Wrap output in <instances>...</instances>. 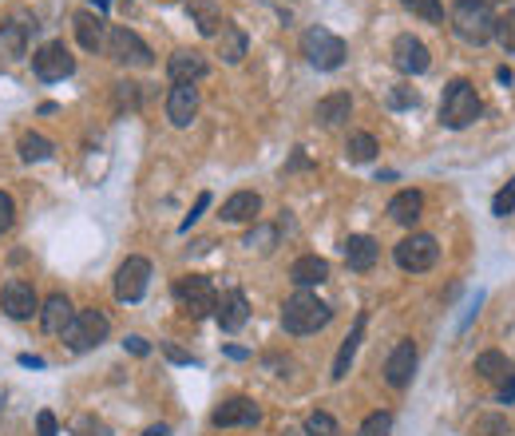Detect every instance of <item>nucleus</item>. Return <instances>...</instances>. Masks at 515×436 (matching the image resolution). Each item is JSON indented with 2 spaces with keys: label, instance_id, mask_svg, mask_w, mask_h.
<instances>
[{
  "label": "nucleus",
  "instance_id": "393cba45",
  "mask_svg": "<svg viewBox=\"0 0 515 436\" xmlns=\"http://www.w3.org/2000/svg\"><path fill=\"white\" fill-rule=\"evenodd\" d=\"M246 48H250V40H246V32L238 24H223V32H218V56H223L226 64H242Z\"/></svg>",
  "mask_w": 515,
  "mask_h": 436
},
{
  "label": "nucleus",
  "instance_id": "72a5a7b5",
  "mask_svg": "<svg viewBox=\"0 0 515 436\" xmlns=\"http://www.w3.org/2000/svg\"><path fill=\"white\" fill-rule=\"evenodd\" d=\"M306 436H342L337 421L329 413H309L306 416Z\"/></svg>",
  "mask_w": 515,
  "mask_h": 436
},
{
  "label": "nucleus",
  "instance_id": "6ab92c4d",
  "mask_svg": "<svg viewBox=\"0 0 515 436\" xmlns=\"http://www.w3.org/2000/svg\"><path fill=\"white\" fill-rule=\"evenodd\" d=\"M349 111H353V99H349V91H333V96L317 99L314 107V119L321 127H342L349 119Z\"/></svg>",
  "mask_w": 515,
  "mask_h": 436
},
{
  "label": "nucleus",
  "instance_id": "79ce46f5",
  "mask_svg": "<svg viewBox=\"0 0 515 436\" xmlns=\"http://www.w3.org/2000/svg\"><path fill=\"white\" fill-rule=\"evenodd\" d=\"M163 354H167V361H174V365H195V357L182 354V349L171 346V341H163Z\"/></svg>",
  "mask_w": 515,
  "mask_h": 436
},
{
  "label": "nucleus",
  "instance_id": "9b49d317",
  "mask_svg": "<svg viewBox=\"0 0 515 436\" xmlns=\"http://www.w3.org/2000/svg\"><path fill=\"white\" fill-rule=\"evenodd\" d=\"M151 282V262L147 258H127L115 270V298L119 302H139Z\"/></svg>",
  "mask_w": 515,
  "mask_h": 436
},
{
  "label": "nucleus",
  "instance_id": "bb28decb",
  "mask_svg": "<svg viewBox=\"0 0 515 436\" xmlns=\"http://www.w3.org/2000/svg\"><path fill=\"white\" fill-rule=\"evenodd\" d=\"M76 36H80V44H84L88 52H99L107 44L104 21H99L96 13H76Z\"/></svg>",
  "mask_w": 515,
  "mask_h": 436
},
{
  "label": "nucleus",
  "instance_id": "a878e982",
  "mask_svg": "<svg viewBox=\"0 0 515 436\" xmlns=\"http://www.w3.org/2000/svg\"><path fill=\"white\" fill-rule=\"evenodd\" d=\"M361 333H365V313L353 321V329H349V338L342 341V349H337V361H333V381H345L349 365H353V354L357 346H361Z\"/></svg>",
  "mask_w": 515,
  "mask_h": 436
},
{
  "label": "nucleus",
  "instance_id": "423d86ee",
  "mask_svg": "<svg viewBox=\"0 0 515 436\" xmlns=\"http://www.w3.org/2000/svg\"><path fill=\"white\" fill-rule=\"evenodd\" d=\"M174 302H179L190 318H207V313H215L218 294H215V286H210V278L187 274V278H179V282H174Z\"/></svg>",
  "mask_w": 515,
  "mask_h": 436
},
{
  "label": "nucleus",
  "instance_id": "473e14b6",
  "mask_svg": "<svg viewBox=\"0 0 515 436\" xmlns=\"http://www.w3.org/2000/svg\"><path fill=\"white\" fill-rule=\"evenodd\" d=\"M242 246H258V250H274L278 246V227H266V222H258V227L250 230V235L242 238Z\"/></svg>",
  "mask_w": 515,
  "mask_h": 436
},
{
  "label": "nucleus",
  "instance_id": "412c9836",
  "mask_svg": "<svg viewBox=\"0 0 515 436\" xmlns=\"http://www.w3.org/2000/svg\"><path fill=\"white\" fill-rule=\"evenodd\" d=\"M420 210H425V194L420 191H397L389 199V218L401 222V227H412L420 218Z\"/></svg>",
  "mask_w": 515,
  "mask_h": 436
},
{
  "label": "nucleus",
  "instance_id": "ea45409f",
  "mask_svg": "<svg viewBox=\"0 0 515 436\" xmlns=\"http://www.w3.org/2000/svg\"><path fill=\"white\" fill-rule=\"evenodd\" d=\"M207 207H210V191H202V194H198V202H195V210H190V215L182 218V227H179L182 235H187V230H190V227H195V222L202 218V210H207Z\"/></svg>",
  "mask_w": 515,
  "mask_h": 436
},
{
  "label": "nucleus",
  "instance_id": "f257e3e1",
  "mask_svg": "<svg viewBox=\"0 0 515 436\" xmlns=\"http://www.w3.org/2000/svg\"><path fill=\"white\" fill-rule=\"evenodd\" d=\"M329 318H333V310L309 290L293 294V298H286V305H282V329L293 333V338H306V333L325 329Z\"/></svg>",
  "mask_w": 515,
  "mask_h": 436
},
{
  "label": "nucleus",
  "instance_id": "f8f14e48",
  "mask_svg": "<svg viewBox=\"0 0 515 436\" xmlns=\"http://www.w3.org/2000/svg\"><path fill=\"white\" fill-rule=\"evenodd\" d=\"M0 305H4V313H8V318H16V321L40 313V298H36V290L29 282H21V278L4 282V290H0Z\"/></svg>",
  "mask_w": 515,
  "mask_h": 436
},
{
  "label": "nucleus",
  "instance_id": "f3484780",
  "mask_svg": "<svg viewBox=\"0 0 515 436\" xmlns=\"http://www.w3.org/2000/svg\"><path fill=\"white\" fill-rule=\"evenodd\" d=\"M210 72V64H207V56L202 52H174L171 60H167V76H171V83H198L202 76Z\"/></svg>",
  "mask_w": 515,
  "mask_h": 436
},
{
  "label": "nucleus",
  "instance_id": "2eb2a0df",
  "mask_svg": "<svg viewBox=\"0 0 515 436\" xmlns=\"http://www.w3.org/2000/svg\"><path fill=\"white\" fill-rule=\"evenodd\" d=\"M195 115H198V88L195 83H174L167 96V119L174 127H190Z\"/></svg>",
  "mask_w": 515,
  "mask_h": 436
},
{
  "label": "nucleus",
  "instance_id": "9d476101",
  "mask_svg": "<svg viewBox=\"0 0 515 436\" xmlns=\"http://www.w3.org/2000/svg\"><path fill=\"white\" fill-rule=\"evenodd\" d=\"M393 64H397L404 76H425L432 68V56L425 48V40H417L412 32H401L397 40H393Z\"/></svg>",
  "mask_w": 515,
  "mask_h": 436
},
{
  "label": "nucleus",
  "instance_id": "49530a36",
  "mask_svg": "<svg viewBox=\"0 0 515 436\" xmlns=\"http://www.w3.org/2000/svg\"><path fill=\"white\" fill-rule=\"evenodd\" d=\"M500 401H503V405H511V401H515V373L500 385Z\"/></svg>",
  "mask_w": 515,
  "mask_h": 436
},
{
  "label": "nucleus",
  "instance_id": "3c124183",
  "mask_svg": "<svg viewBox=\"0 0 515 436\" xmlns=\"http://www.w3.org/2000/svg\"><path fill=\"white\" fill-rule=\"evenodd\" d=\"M487 4H492V0H487Z\"/></svg>",
  "mask_w": 515,
  "mask_h": 436
},
{
  "label": "nucleus",
  "instance_id": "7ed1b4c3",
  "mask_svg": "<svg viewBox=\"0 0 515 436\" xmlns=\"http://www.w3.org/2000/svg\"><path fill=\"white\" fill-rule=\"evenodd\" d=\"M480 96H476V88L468 80H452L444 88V99H440V124L460 132V127L476 124L480 119Z\"/></svg>",
  "mask_w": 515,
  "mask_h": 436
},
{
  "label": "nucleus",
  "instance_id": "a211bd4d",
  "mask_svg": "<svg viewBox=\"0 0 515 436\" xmlns=\"http://www.w3.org/2000/svg\"><path fill=\"white\" fill-rule=\"evenodd\" d=\"M342 254H345L349 270L365 274V270H373V266H376V254H381V246H376L369 235H349L345 243H342Z\"/></svg>",
  "mask_w": 515,
  "mask_h": 436
},
{
  "label": "nucleus",
  "instance_id": "2f4dec72",
  "mask_svg": "<svg viewBox=\"0 0 515 436\" xmlns=\"http://www.w3.org/2000/svg\"><path fill=\"white\" fill-rule=\"evenodd\" d=\"M404 8H409L412 16H425L428 24H440L444 21V4H440V0H401Z\"/></svg>",
  "mask_w": 515,
  "mask_h": 436
},
{
  "label": "nucleus",
  "instance_id": "6e6552de",
  "mask_svg": "<svg viewBox=\"0 0 515 436\" xmlns=\"http://www.w3.org/2000/svg\"><path fill=\"white\" fill-rule=\"evenodd\" d=\"M107 52H112V60H119V64H131V68H147L151 64V48L143 44V36L139 32H131V28H112L107 32Z\"/></svg>",
  "mask_w": 515,
  "mask_h": 436
},
{
  "label": "nucleus",
  "instance_id": "a18cd8bd",
  "mask_svg": "<svg viewBox=\"0 0 515 436\" xmlns=\"http://www.w3.org/2000/svg\"><path fill=\"white\" fill-rule=\"evenodd\" d=\"M123 346H127V349H131V354H139V357H147V354H151V346H147V341H143V338H127V341H123Z\"/></svg>",
  "mask_w": 515,
  "mask_h": 436
},
{
  "label": "nucleus",
  "instance_id": "4c0bfd02",
  "mask_svg": "<svg viewBox=\"0 0 515 436\" xmlns=\"http://www.w3.org/2000/svg\"><path fill=\"white\" fill-rule=\"evenodd\" d=\"M511 210H515V179H511L508 187H503V191L492 199V215H495V218H508Z\"/></svg>",
  "mask_w": 515,
  "mask_h": 436
},
{
  "label": "nucleus",
  "instance_id": "a19ab883",
  "mask_svg": "<svg viewBox=\"0 0 515 436\" xmlns=\"http://www.w3.org/2000/svg\"><path fill=\"white\" fill-rule=\"evenodd\" d=\"M16 222V207H13V199H8L4 191H0V235H4L8 227Z\"/></svg>",
  "mask_w": 515,
  "mask_h": 436
},
{
  "label": "nucleus",
  "instance_id": "c85d7f7f",
  "mask_svg": "<svg viewBox=\"0 0 515 436\" xmlns=\"http://www.w3.org/2000/svg\"><path fill=\"white\" fill-rule=\"evenodd\" d=\"M376 139L369 132H357V135H349V143H345V159L349 163H373L376 159Z\"/></svg>",
  "mask_w": 515,
  "mask_h": 436
},
{
  "label": "nucleus",
  "instance_id": "c756f323",
  "mask_svg": "<svg viewBox=\"0 0 515 436\" xmlns=\"http://www.w3.org/2000/svg\"><path fill=\"white\" fill-rule=\"evenodd\" d=\"M32 28L36 24H0V44L8 48L13 60H21V56H24V40H29Z\"/></svg>",
  "mask_w": 515,
  "mask_h": 436
},
{
  "label": "nucleus",
  "instance_id": "c03bdc74",
  "mask_svg": "<svg viewBox=\"0 0 515 436\" xmlns=\"http://www.w3.org/2000/svg\"><path fill=\"white\" fill-rule=\"evenodd\" d=\"M36 429H40V436H56V416L40 413V416H36Z\"/></svg>",
  "mask_w": 515,
  "mask_h": 436
},
{
  "label": "nucleus",
  "instance_id": "5701e85b",
  "mask_svg": "<svg viewBox=\"0 0 515 436\" xmlns=\"http://www.w3.org/2000/svg\"><path fill=\"white\" fill-rule=\"evenodd\" d=\"M258 210H262V194H254V191H238L223 202L226 222H250V218H258Z\"/></svg>",
  "mask_w": 515,
  "mask_h": 436
},
{
  "label": "nucleus",
  "instance_id": "b1692460",
  "mask_svg": "<svg viewBox=\"0 0 515 436\" xmlns=\"http://www.w3.org/2000/svg\"><path fill=\"white\" fill-rule=\"evenodd\" d=\"M72 318H76V310H72V302L63 298V294H52V298L40 305V321H44L48 333H63Z\"/></svg>",
  "mask_w": 515,
  "mask_h": 436
},
{
  "label": "nucleus",
  "instance_id": "20e7f679",
  "mask_svg": "<svg viewBox=\"0 0 515 436\" xmlns=\"http://www.w3.org/2000/svg\"><path fill=\"white\" fill-rule=\"evenodd\" d=\"M301 56H306L317 72H333L345 64V40L337 32H329V28L314 24V28H306V36H301Z\"/></svg>",
  "mask_w": 515,
  "mask_h": 436
},
{
  "label": "nucleus",
  "instance_id": "f704fd0d",
  "mask_svg": "<svg viewBox=\"0 0 515 436\" xmlns=\"http://www.w3.org/2000/svg\"><path fill=\"white\" fill-rule=\"evenodd\" d=\"M472 436H511V424L508 416H480L472 424Z\"/></svg>",
  "mask_w": 515,
  "mask_h": 436
},
{
  "label": "nucleus",
  "instance_id": "c9c22d12",
  "mask_svg": "<svg viewBox=\"0 0 515 436\" xmlns=\"http://www.w3.org/2000/svg\"><path fill=\"white\" fill-rule=\"evenodd\" d=\"M393 432V413H369L361 421V436H389Z\"/></svg>",
  "mask_w": 515,
  "mask_h": 436
},
{
  "label": "nucleus",
  "instance_id": "e433bc0d",
  "mask_svg": "<svg viewBox=\"0 0 515 436\" xmlns=\"http://www.w3.org/2000/svg\"><path fill=\"white\" fill-rule=\"evenodd\" d=\"M495 40L503 44V52L515 56V8H511L508 16H500V21H495Z\"/></svg>",
  "mask_w": 515,
  "mask_h": 436
},
{
  "label": "nucleus",
  "instance_id": "0eeeda50",
  "mask_svg": "<svg viewBox=\"0 0 515 436\" xmlns=\"http://www.w3.org/2000/svg\"><path fill=\"white\" fill-rule=\"evenodd\" d=\"M393 258H397L401 270L425 274V270H432V266H436L440 246H436V238H432V235H409V238H401V243H397Z\"/></svg>",
  "mask_w": 515,
  "mask_h": 436
},
{
  "label": "nucleus",
  "instance_id": "4468645a",
  "mask_svg": "<svg viewBox=\"0 0 515 436\" xmlns=\"http://www.w3.org/2000/svg\"><path fill=\"white\" fill-rule=\"evenodd\" d=\"M412 373H417V346L412 341H397V349L384 361V381L393 389H404L412 381Z\"/></svg>",
  "mask_w": 515,
  "mask_h": 436
},
{
  "label": "nucleus",
  "instance_id": "09e8293b",
  "mask_svg": "<svg viewBox=\"0 0 515 436\" xmlns=\"http://www.w3.org/2000/svg\"><path fill=\"white\" fill-rule=\"evenodd\" d=\"M21 365H32V369H40L44 361H40V357H32V354H24V357H21Z\"/></svg>",
  "mask_w": 515,
  "mask_h": 436
},
{
  "label": "nucleus",
  "instance_id": "f03ea898",
  "mask_svg": "<svg viewBox=\"0 0 515 436\" xmlns=\"http://www.w3.org/2000/svg\"><path fill=\"white\" fill-rule=\"evenodd\" d=\"M452 32L464 44H487L495 36V13L487 0H456L452 4Z\"/></svg>",
  "mask_w": 515,
  "mask_h": 436
},
{
  "label": "nucleus",
  "instance_id": "de8ad7c7",
  "mask_svg": "<svg viewBox=\"0 0 515 436\" xmlns=\"http://www.w3.org/2000/svg\"><path fill=\"white\" fill-rule=\"evenodd\" d=\"M143 436H171V429H167V424H151Z\"/></svg>",
  "mask_w": 515,
  "mask_h": 436
},
{
  "label": "nucleus",
  "instance_id": "39448f33",
  "mask_svg": "<svg viewBox=\"0 0 515 436\" xmlns=\"http://www.w3.org/2000/svg\"><path fill=\"white\" fill-rule=\"evenodd\" d=\"M107 333H112V321H107L104 310H80L76 318L68 321V329H63V341H68V349H76V354H88V349L104 346Z\"/></svg>",
  "mask_w": 515,
  "mask_h": 436
},
{
  "label": "nucleus",
  "instance_id": "37998d69",
  "mask_svg": "<svg viewBox=\"0 0 515 436\" xmlns=\"http://www.w3.org/2000/svg\"><path fill=\"white\" fill-rule=\"evenodd\" d=\"M80 432H84V436H112V432H107V424L91 421V416H84V421H80Z\"/></svg>",
  "mask_w": 515,
  "mask_h": 436
},
{
  "label": "nucleus",
  "instance_id": "cd10ccee",
  "mask_svg": "<svg viewBox=\"0 0 515 436\" xmlns=\"http://www.w3.org/2000/svg\"><path fill=\"white\" fill-rule=\"evenodd\" d=\"M476 373H480L484 381H492V385H503L511 377V365H508V357H503V354L487 349V354L476 357Z\"/></svg>",
  "mask_w": 515,
  "mask_h": 436
},
{
  "label": "nucleus",
  "instance_id": "4be33fe9",
  "mask_svg": "<svg viewBox=\"0 0 515 436\" xmlns=\"http://www.w3.org/2000/svg\"><path fill=\"white\" fill-rule=\"evenodd\" d=\"M290 278L301 286V290H306V286H321L329 278V262H325V258H317V254H301L298 262L290 266Z\"/></svg>",
  "mask_w": 515,
  "mask_h": 436
},
{
  "label": "nucleus",
  "instance_id": "1a4fd4ad",
  "mask_svg": "<svg viewBox=\"0 0 515 436\" xmlns=\"http://www.w3.org/2000/svg\"><path fill=\"white\" fill-rule=\"evenodd\" d=\"M32 72L52 83V80L72 76V72H76V60H72V52L63 48V40H52V44H44L40 52H32Z\"/></svg>",
  "mask_w": 515,
  "mask_h": 436
},
{
  "label": "nucleus",
  "instance_id": "58836bf2",
  "mask_svg": "<svg viewBox=\"0 0 515 436\" xmlns=\"http://www.w3.org/2000/svg\"><path fill=\"white\" fill-rule=\"evenodd\" d=\"M389 107H417V91L404 88V83H397V88H389Z\"/></svg>",
  "mask_w": 515,
  "mask_h": 436
},
{
  "label": "nucleus",
  "instance_id": "8fccbe9b",
  "mask_svg": "<svg viewBox=\"0 0 515 436\" xmlns=\"http://www.w3.org/2000/svg\"><path fill=\"white\" fill-rule=\"evenodd\" d=\"M96 8H99V13H107V8H112V0H96Z\"/></svg>",
  "mask_w": 515,
  "mask_h": 436
},
{
  "label": "nucleus",
  "instance_id": "7c9ffc66",
  "mask_svg": "<svg viewBox=\"0 0 515 436\" xmlns=\"http://www.w3.org/2000/svg\"><path fill=\"white\" fill-rule=\"evenodd\" d=\"M21 159H29V163L52 159V143L44 135H36V132H24L21 135Z\"/></svg>",
  "mask_w": 515,
  "mask_h": 436
},
{
  "label": "nucleus",
  "instance_id": "dca6fc26",
  "mask_svg": "<svg viewBox=\"0 0 515 436\" xmlns=\"http://www.w3.org/2000/svg\"><path fill=\"white\" fill-rule=\"evenodd\" d=\"M215 318H218V326H223L226 333H238L246 326V318H250V302H246V294L242 290H226L223 298L215 302Z\"/></svg>",
  "mask_w": 515,
  "mask_h": 436
},
{
  "label": "nucleus",
  "instance_id": "aec40b11",
  "mask_svg": "<svg viewBox=\"0 0 515 436\" xmlns=\"http://www.w3.org/2000/svg\"><path fill=\"white\" fill-rule=\"evenodd\" d=\"M187 16H190V24L198 28L202 36H218L223 32V8L215 4V0H190L187 4Z\"/></svg>",
  "mask_w": 515,
  "mask_h": 436
},
{
  "label": "nucleus",
  "instance_id": "ddd939ff",
  "mask_svg": "<svg viewBox=\"0 0 515 436\" xmlns=\"http://www.w3.org/2000/svg\"><path fill=\"white\" fill-rule=\"evenodd\" d=\"M258 421H262V409L254 401H246V397H230V401H223L210 413L215 429H234V424H258Z\"/></svg>",
  "mask_w": 515,
  "mask_h": 436
}]
</instances>
